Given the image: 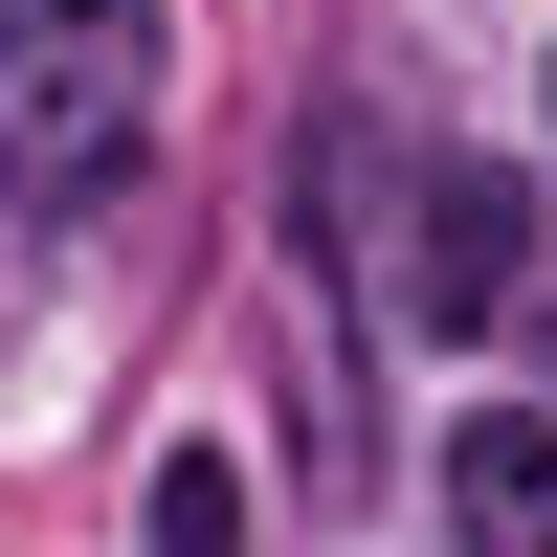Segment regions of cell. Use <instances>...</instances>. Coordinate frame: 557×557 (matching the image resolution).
Here are the masks:
<instances>
[{
	"instance_id": "3",
	"label": "cell",
	"mask_w": 557,
	"mask_h": 557,
	"mask_svg": "<svg viewBox=\"0 0 557 557\" xmlns=\"http://www.w3.org/2000/svg\"><path fill=\"white\" fill-rule=\"evenodd\" d=\"M446 535L469 557H557V401H469L446 424Z\"/></svg>"
},
{
	"instance_id": "1",
	"label": "cell",
	"mask_w": 557,
	"mask_h": 557,
	"mask_svg": "<svg viewBox=\"0 0 557 557\" xmlns=\"http://www.w3.org/2000/svg\"><path fill=\"white\" fill-rule=\"evenodd\" d=\"M0 134L23 201H112L157 134V0H0Z\"/></svg>"
},
{
	"instance_id": "2",
	"label": "cell",
	"mask_w": 557,
	"mask_h": 557,
	"mask_svg": "<svg viewBox=\"0 0 557 557\" xmlns=\"http://www.w3.org/2000/svg\"><path fill=\"white\" fill-rule=\"evenodd\" d=\"M513 290H535V201L491 157H446L424 178V268H401V312H424V335H513Z\"/></svg>"
},
{
	"instance_id": "4",
	"label": "cell",
	"mask_w": 557,
	"mask_h": 557,
	"mask_svg": "<svg viewBox=\"0 0 557 557\" xmlns=\"http://www.w3.org/2000/svg\"><path fill=\"white\" fill-rule=\"evenodd\" d=\"M157 557H246V491H223V469H157Z\"/></svg>"
}]
</instances>
